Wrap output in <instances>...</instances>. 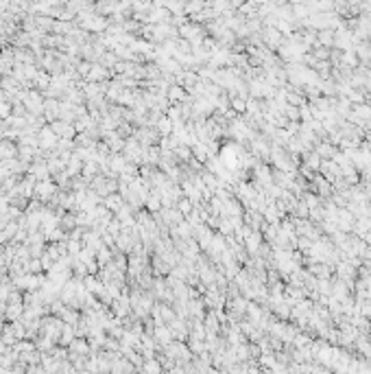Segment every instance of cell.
Wrapping results in <instances>:
<instances>
[{
  "label": "cell",
  "instance_id": "cell-1",
  "mask_svg": "<svg viewBox=\"0 0 371 374\" xmlns=\"http://www.w3.org/2000/svg\"><path fill=\"white\" fill-rule=\"evenodd\" d=\"M72 350L77 352V355H85V352H87V346H85L83 342H74V344H72Z\"/></svg>",
  "mask_w": 371,
  "mask_h": 374
}]
</instances>
